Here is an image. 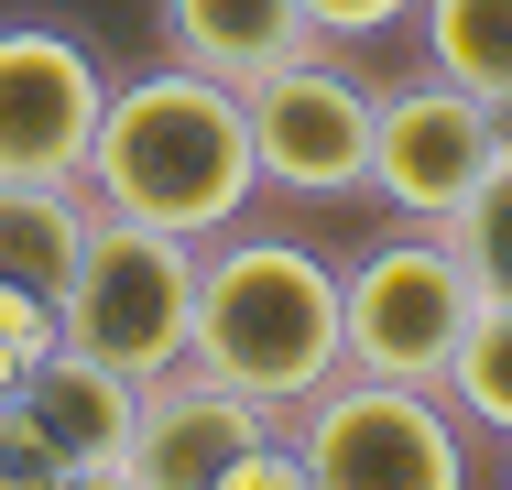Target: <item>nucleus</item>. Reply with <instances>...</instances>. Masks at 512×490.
I'll list each match as a JSON object with an SVG mask.
<instances>
[{
    "instance_id": "f257e3e1",
    "label": "nucleus",
    "mask_w": 512,
    "mask_h": 490,
    "mask_svg": "<svg viewBox=\"0 0 512 490\" xmlns=\"http://www.w3.org/2000/svg\"><path fill=\"white\" fill-rule=\"evenodd\" d=\"M251 186H262V164H251L240 88H218V77L175 66V55L153 77L109 88L99 142H88V207L175 229V240H218V229H240Z\"/></svg>"
},
{
    "instance_id": "f03ea898",
    "label": "nucleus",
    "mask_w": 512,
    "mask_h": 490,
    "mask_svg": "<svg viewBox=\"0 0 512 490\" xmlns=\"http://www.w3.org/2000/svg\"><path fill=\"white\" fill-rule=\"evenodd\" d=\"M186 360L218 371L229 392L295 414L306 392L349 371V316H338V262L306 240H262V229H218L197 251V338Z\"/></svg>"
},
{
    "instance_id": "7ed1b4c3",
    "label": "nucleus",
    "mask_w": 512,
    "mask_h": 490,
    "mask_svg": "<svg viewBox=\"0 0 512 490\" xmlns=\"http://www.w3.org/2000/svg\"><path fill=\"white\" fill-rule=\"evenodd\" d=\"M55 327H66V349H88L109 371L164 382V371L186 360V338H197V240L99 207L77 273L55 284Z\"/></svg>"
},
{
    "instance_id": "20e7f679",
    "label": "nucleus",
    "mask_w": 512,
    "mask_h": 490,
    "mask_svg": "<svg viewBox=\"0 0 512 490\" xmlns=\"http://www.w3.org/2000/svg\"><path fill=\"white\" fill-rule=\"evenodd\" d=\"M284 447L306 458L316 490H469V425L425 382H371L338 371L327 392L295 403Z\"/></svg>"
},
{
    "instance_id": "39448f33",
    "label": "nucleus",
    "mask_w": 512,
    "mask_h": 490,
    "mask_svg": "<svg viewBox=\"0 0 512 490\" xmlns=\"http://www.w3.org/2000/svg\"><path fill=\"white\" fill-rule=\"evenodd\" d=\"M338 316H349V371H371V382H447V360H458V338H469V316H480V284H469V262H458V240L447 229H393V240H371L349 273H338Z\"/></svg>"
},
{
    "instance_id": "423d86ee",
    "label": "nucleus",
    "mask_w": 512,
    "mask_h": 490,
    "mask_svg": "<svg viewBox=\"0 0 512 490\" xmlns=\"http://www.w3.org/2000/svg\"><path fill=\"white\" fill-rule=\"evenodd\" d=\"M240 109H251V164H262V186L360 196V175H371V77H349L338 44L284 55L273 77L240 88Z\"/></svg>"
},
{
    "instance_id": "0eeeda50",
    "label": "nucleus",
    "mask_w": 512,
    "mask_h": 490,
    "mask_svg": "<svg viewBox=\"0 0 512 490\" xmlns=\"http://www.w3.org/2000/svg\"><path fill=\"white\" fill-rule=\"evenodd\" d=\"M491 153H502L491 98L447 88L436 66H425L414 88H371V175H360V186L382 196L393 218L447 229V218H458V196L491 175Z\"/></svg>"
},
{
    "instance_id": "6e6552de",
    "label": "nucleus",
    "mask_w": 512,
    "mask_h": 490,
    "mask_svg": "<svg viewBox=\"0 0 512 490\" xmlns=\"http://www.w3.org/2000/svg\"><path fill=\"white\" fill-rule=\"evenodd\" d=\"M109 77L77 33L11 22L0 33V186H88Z\"/></svg>"
},
{
    "instance_id": "1a4fd4ad",
    "label": "nucleus",
    "mask_w": 512,
    "mask_h": 490,
    "mask_svg": "<svg viewBox=\"0 0 512 490\" xmlns=\"http://www.w3.org/2000/svg\"><path fill=\"white\" fill-rule=\"evenodd\" d=\"M273 436H284L273 403H251V392H229L218 371L175 360L164 382H142V414H131L120 469L142 490H218L229 458H251V447H273Z\"/></svg>"
},
{
    "instance_id": "9d476101",
    "label": "nucleus",
    "mask_w": 512,
    "mask_h": 490,
    "mask_svg": "<svg viewBox=\"0 0 512 490\" xmlns=\"http://www.w3.org/2000/svg\"><path fill=\"white\" fill-rule=\"evenodd\" d=\"M153 22H164V55L218 77V88H251V77H273L284 55L316 44L306 0H153Z\"/></svg>"
},
{
    "instance_id": "9b49d317",
    "label": "nucleus",
    "mask_w": 512,
    "mask_h": 490,
    "mask_svg": "<svg viewBox=\"0 0 512 490\" xmlns=\"http://www.w3.org/2000/svg\"><path fill=\"white\" fill-rule=\"evenodd\" d=\"M44 436H55V458L66 469H88V458H120L131 447V414H142V382L131 371H109V360H88V349H44L33 371H22V392H11Z\"/></svg>"
},
{
    "instance_id": "f8f14e48",
    "label": "nucleus",
    "mask_w": 512,
    "mask_h": 490,
    "mask_svg": "<svg viewBox=\"0 0 512 490\" xmlns=\"http://www.w3.org/2000/svg\"><path fill=\"white\" fill-rule=\"evenodd\" d=\"M88 186H0V284L55 294L88 251Z\"/></svg>"
},
{
    "instance_id": "ddd939ff",
    "label": "nucleus",
    "mask_w": 512,
    "mask_h": 490,
    "mask_svg": "<svg viewBox=\"0 0 512 490\" xmlns=\"http://www.w3.org/2000/svg\"><path fill=\"white\" fill-rule=\"evenodd\" d=\"M414 22H425V66L447 88L512 109V0H414Z\"/></svg>"
},
{
    "instance_id": "4468645a",
    "label": "nucleus",
    "mask_w": 512,
    "mask_h": 490,
    "mask_svg": "<svg viewBox=\"0 0 512 490\" xmlns=\"http://www.w3.org/2000/svg\"><path fill=\"white\" fill-rule=\"evenodd\" d=\"M436 392L458 403V425L512 436V305H480V316H469V338H458V360H447Z\"/></svg>"
},
{
    "instance_id": "2eb2a0df",
    "label": "nucleus",
    "mask_w": 512,
    "mask_h": 490,
    "mask_svg": "<svg viewBox=\"0 0 512 490\" xmlns=\"http://www.w3.org/2000/svg\"><path fill=\"white\" fill-rule=\"evenodd\" d=\"M447 240H458V262H469L480 305H512V153H491V175L458 196Z\"/></svg>"
},
{
    "instance_id": "dca6fc26",
    "label": "nucleus",
    "mask_w": 512,
    "mask_h": 490,
    "mask_svg": "<svg viewBox=\"0 0 512 490\" xmlns=\"http://www.w3.org/2000/svg\"><path fill=\"white\" fill-rule=\"evenodd\" d=\"M66 327H55V294H22V284H0V403L22 392V371L55 349Z\"/></svg>"
},
{
    "instance_id": "f3484780",
    "label": "nucleus",
    "mask_w": 512,
    "mask_h": 490,
    "mask_svg": "<svg viewBox=\"0 0 512 490\" xmlns=\"http://www.w3.org/2000/svg\"><path fill=\"white\" fill-rule=\"evenodd\" d=\"M0 490H66V458H55V436H44L22 403H0Z\"/></svg>"
},
{
    "instance_id": "a211bd4d",
    "label": "nucleus",
    "mask_w": 512,
    "mask_h": 490,
    "mask_svg": "<svg viewBox=\"0 0 512 490\" xmlns=\"http://www.w3.org/2000/svg\"><path fill=\"white\" fill-rule=\"evenodd\" d=\"M393 22H414V0H306L316 44H371V33H393Z\"/></svg>"
},
{
    "instance_id": "6ab92c4d",
    "label": "nucleus",
    "mask_w": 512,
    "mask_h": 490,
    "mask_svg": "<svg viewBox=\"0 0 512 490\" xmlns=\"http://www.w3.org/2000/svg\"><path fill=\"white\" fill-rule=\"evenodd\" d=\"M218 490H316V480H306V458L273 436V447H251V458H229V469H218Z\"/></svg>"
},
{
    "instance_id": "aec40b11",
    "label": "nucleus",
    "mask_w": 512,
    "mask_h": 490,
    "mask_svg": "<svg viewBox=\"0 0 512 490\" xmlns=\"http://www.w3.org/2000/svg\"><path fill=\"white\" fill-rule=\"evenodd\" d=\"M66 490H142V480H131L120 458H88V469H66Z\"/></svg>"
}]
</instances>
